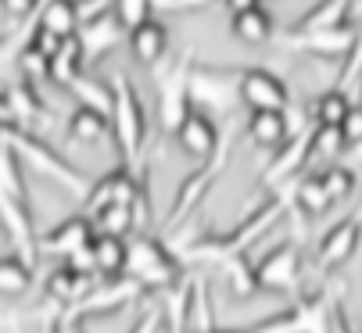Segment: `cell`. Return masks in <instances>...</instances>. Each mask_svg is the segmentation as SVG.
<instances>
[{"instance_id":"1","label":"cell","mask_w":362,"mask_h":333,"mask_svg":"<svg viewBox=\"0 0 362 333\" xmlns=\"http://www.w3.org/2000/svg\"><path fill=\"white\" fill-rule=\"evenodd\" d=\"M108 86H112L108 122H112V129H115V136H119L122 154H136L140 144H144V129H147V122H144V104H140V97H136V86H133V79H129L126 72H119Z\"/></svg>"},{"instance_id":"2","label":"cell","mask_w":362,"mask_h":333,"mask_svg":"<svg viewBox=\"0 0 362 333\" xmlns=\"http://www.w3.org/2000/svg\"><path fill=\"white\" fill-rule=\"evenodd\" d=\"M237 97L251 111H284L291 100V90L280 76H273L266 69H244L237 76Z\"/></svg>"},{"instance_id":"3","label":"cell","mask_w":362,"mask_h":333,"mask_svg":"<svg viewBox=\"0 0 362 333\" xmlns=\"http://www.w3.org/2000/svg\"><path fill=\"white\" fill-rule=\"evenodd\" d=\"M273 40L280 47H287V50H298V54L344 62V54L351 50V40H355V29L351 25H337V29H320V33H280Z\"/></svg>"},{"instance_id":"4","label":"cell","mask_w":362,"mask_h":333,"mask_svg":"<svg viewBox=\"0 0 362 333\" xmlns=\"http://www.w3.org/2000/svg\"><path fill=\"white\" fill-rule=\"evenodd\" d=\"M122 36H126V29L119 25V18L108 11V15H97V18H90V22H83L79 25V33H76V40H79V47H83V58L86 62H100L105 54H112L119 43H122Z\"/></svg>"},{"instance_id":"5","label":"cell","mask_w":362,"mask_h":333,"mask_svg":"<svg viewBox=\"0 0 362 333\" xmlns=\"http://www.w3.org/2000/svg\"><path fill=\"white\" fill-rule=\"evenodd\" d=\"M126 43H129V54H133L140 65L154 69V65H158L165 54H169V29H165V22H158V18H147V22H140L136 29L126 33Z\"/></svg>"},{"instance_id":"6","label":"cell","mask_w":362,"mask_h":333,"mask_svg":"<svg viewBox=\"0 0 362 333\" xmlns=\"http://www.w3.org/2000/svg\"><path fill=\"white\" fill-rule=\"evenodd\" d=\"M176 140L183 144L187 154H194V158H209V154L216 151L219 133H216V122L204 115L201 107H190L187 115H183V122L176 126Z\"/></svg>"},{"instance_id":"7","label":"cell","mask_w":362,"mask_h":333,"mask_svg":"<svg viewBox=\"0 0 362 333\" xmlns=\"http://www.w3.org/2000/svg\"><path fill=\"white\" fill-rule=\"evenodd\" d=\"M79 4L76 0H40L36 8V29L58 36V40H69L79 33Z\"/></svg>"},{"instance_id":"8","label":"cell","mask_w":362,"mask_h":333,"mask_svg":"<svg viewBox=\"0 0 362 333\" xmlns=\"http://www.w3.org/2000/svg\"><path fill=\"white\" fill-rule=\"evenodd\" d=\"M351 15V0H320V4L308 8L287 33H320V29H337L348 25Z\"/></svg>"},{"instance_id":"9","label":"cell","mask_w":362,"mask_h":333,"mask_svg":"<svg viewBox=\"0 0 362 333\" xmlns=\"http://www.w3.org/2000/svg\"><path fill=\"white\" fill-rule=\"evenodd\" d=\"M230 33L240 40V43H269L276 36V22L266 8H251V11H240V15H230Z\"/></svg>"},{"instance_id":"10","label":"cell","mask_w":362,"mask_h":333,"mask_svg":"<svg viewBox=\"0 0 362 333\" xmlns=\"http://www.w3.org/2000/svg\"><path fill=\"white\" fill-rule=\"evenodd\" d=\"M79 72H86V58H83V47L76 36L62 40V47L50 54V83L58 86H69Z\"/></svg>"},{"instance_id":"11","label":"cell","mask_w":362,"mask_h":333,"mask_svg":"<svg viewBox=\"0 0 362 333\" xmlns=\"http://www.w3.org/2000/svg\"><path fill=\"white\" fill-rule=\"evenodd\" d=\"M247 136L255 144H262V147H280L287 140V119H284V111H251Z\"/></svg>"},{"instance_id":"12","label":"cell","mask_w":362,"mask_h":333,"mask_svg":"<svg viewBox=\"0 0 362 333\" xmlns=\"http://www.w3.org/2000/svg\"><path fill=\"white\" fill-rule=\"evenodd\" d=\"M108 129H112L108 115H100V111H93V107H83V104L72 111V119H69V136L79 140V144H97V140H105Z\"/></svg>"},{"instance_id":"13","label":"cell","mask_w":362,"mask_h":333,"mask_svg":"<svg viewBox=\"0 0 362 333\" xmlns=\"http://www.w3.org/2000/svg\"><path fill=\"white\" fill-rule=\"evenodd\" d=\"M69 90L83 100V107H93V111H100V115H108V111H112V86L105 79H97L90 72H79L69 83Z\"/></svg>"},{"instance_id":"14","label":"cell","mask_w":362,"mask_h":333,"mask_svg":"<svg viewBox=\"0 0 362 333\" xmlns=\"http://www.w3.org/2000/svg\"><path fill=\"white\" fill-rule=\"evenodd\" d=\"M348 107H351V100H348L344 90H327L323 97H316V107H313L316 126H341Z\"/></svg>"},{"instance_id":"15","label":"cell","mask_w":362,"mask_h":333,"mask_svg":"<svg viewBox=\"0 0 362 333\" xmlns=\"http://www.w3.org/2000/svg\"><path fill=\"white\" fill-rule=\"evenodd\" d=\"M18 72L29 86H40V83H50V58L47 54H40L36 47H22L18 50Z\"/></svg>"},{"instance_id":"16","label":"cell","mask_w":362,"mask_h":333,"mask_svg":"<svg viewBox=\"0 0 362 333\" xmlns=\"http://www.w3.org/2000/svg\"><path fill=\"white\" fill-rule=\"evenodd\" d=\"M112 15H115L119 25L129 33V29H136L140 22L154 18V8H151V0H112Z\"/></svg>"},{"instance_id":"17","label":"cell","mask_w":362,"mask_h":333,"mask_svg":"<svg viewBox=\"0 0 362 333\" xmlns=\"http://www.w3.org/2000/svg\"><path fill=\"white\" fill-rule=\"evenodd\" d=\"M355 237H358V222H344L330 233V240L323 244V262H341L351 247H355Z\"/></svg>"},{"instance_id":"18","label":"cell","mask_w":362,"mask_h":333,"mask_svg":"<svg viewBox=\"0 0 362 333\" xmlns=\"http://www.w3.org/2000/svg\"><path fill=\"white\" fill-rule=\"evenodd\" d=\"M358 76H362V25L355 29L351 50L344 54V69H341V86H337V90H348V86H351Z\"/></svg>"},{"instance_id":"19","label":"cell","mask_w":362,"mask_h":333,"mask_svg":"<svg viewBox=\"0 0 362 333\" xmlns=\"http://www.w3.org/2000/svg\"><path fill=\"white\" fill-rule=\"evenodd\" d=\"M344 147V136L337 126H316L313 129V151L316 154H337Z\"/></svg>"},{"instance_id":"20","label":"cell","mask_w":362,"mask_h":333,"mask_svg":"<svg viewBox=\"0 0 362 333\" xmlns=\"http://www.w3.org/2000/svg\"><path fill=\"white\" fill-rule=\"evenodd\" d=\"M320 183H323V190H327V197L330 201H337V197H344L348 190H351V173L348 169H330V173H323L320 176Z\"/></svg>"},{"instance_id":"21","label":"cell","mask_w":362,"mask_h":333,"mask_svg":"<svg viewBox=\"0 0 362 333\" xmlns=\"http://www.w3.org/2000/svg\"><path fill=\"white\" fill-rule=\"evenodd\" d=\"M298 197H301V204H305L308 211H323V208L330 204V197H327V190H323L320 176H316V180H308V183H301Z\"/></svg>"},{"instance_id":"22","label":"cell","mask_w":362,"mask_h":333,"mask_svg":"<svg viewBox=\"0 0 362 333\" xmlns=\"http://www.w3.org/2000/svg\"><path fill=\"white\" fill-rule=\"evenodd\" d=\"M216 4V0H151L154 11H165V15H190V11H201Z\"/></svg>"},{"instance_id":"23","label":"cell","mask_w":362,"mask_h":333,"mask_svg":"<svg viewBox=\"0 0 362 333\" xmlns=\"http://www.w3.org/2000/svg\"><path fill=\"white\" fill-rule=\"evenodd\" d=\"M337 129H341L344 144H362V104H351L348 107V115H344V122Z\"/></svg>"},{"instance_id":"24","label":"cell","mask_w":362,"mask_h":333,"mask_svg":"<svg viewBox=\"0 0 362 333\" xmlns=\"http://www.w3.org/2000/svg\"><path fill=\"white\" fill-rule=\"evenodd\" d=\"M40 0H0V11H4L8 18H29L36 15Z\"/></svg>"},{"instance_id":"25","label":"cell","mask_w":362,"mask_h":333,"mask_svg":"<svg viewBox=\"0 0 362 333\" xmlns=\"http://www.w3.org/2000/svg\"><path fill=\"white\" fill-rule=\"evenodd\" d=\"M97 255H100V262H105V265H115V262L122 258V244H119L115 237H108V240L97 244Z\"/></svg>"},{"instance_id":"26","label":"cell","mask_w":362,"mask_h":333,"mask_svg":"<svg viewBox=\"0 0 362 333\" xmlns=\"http://www.w3.org/2000/svg\"><path fill=\"white\" fill-rule=\"evenodd\" d=\"M25 276H18L15 265H0V287H22Z\"/></svg>"},{"instance_id":"27","label":"cell","mask_w":362,"mask_h":333,"mask_svg":"<svg viewBox=\"0 0 362 333\" xmlns=\"http://www.w3.org/2000/svg\"><path fill=\"white\" fill-rule=\"evenodd\" d=\"M287 262H291V251L276 255V262H273V265L266 269V272H269V280H284V276H287V272H284V269H287Z\"/></svg>"},{"instance_id":"28","label":"cell","mask_w":362,"mask_h":333,"mask_svg":"<svg viewBox=\"0 0 362 333\" xmlns=\"http://www.w3.org/2000/svg\"><path fill=\"white\" fill-rule=\"evenodd\" d=\"M230 8V15H240V11H251V8H262V0H223Z\"/></svg>"},{"instance_id":"29","label":"cell","mask_w":362,"mask_h":333,"mask_svg":"<svg viewBox=\"0 0 362 333\" xmlns=\"http://www.w3.org/2000/svg\"><path fill=\"white\" fill-rule=\"evenodd\" d=\"M11 126V107H8V100H4V93H0V133H4Z\"/></svg>"}]
</instances>
